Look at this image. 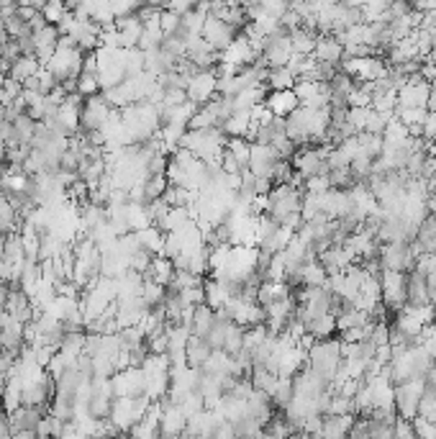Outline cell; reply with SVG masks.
Segmentation results:
<instances>
[{"mask_svg":"<svg viewBox=\"0 0 436 439\" xmlns=\"http://www.w3.org/2000/svg\"><path fill=\"white\" fill-rule=\"evenodd\" d=\"M308 368L313 370L321 380L326 383L328 388L333 385L336 375L344 368V357H341V339L331 337L323 339V342H313L311 350H308Z\"/></svg>","mask_w":436,"mask_h":439,"instance_id":"obj_1","label":"cell"},{"mask_svg":"<svg viewBox=\"0 0 436 439\" xmlns=\"http://www.w3.org/2000/svg\"><path fill=\"white\" fill-rule=\"evenodd\" d=\"M226 134L221 128H190L180 144V149L190 152L192 157H198L205 165L221 167V154L226 149Z\"/></svg>","mask_w":436,"mask_h":439,"instance_id":"obj_2","label":"cell"},{"mask_svg":"<svg viewBox=\"0 0 436 439\" xmlns=\"http://www.w3.org/2000/svg\"><path fill=\"white\" fill-rule=\"evenodd\" d=\"M303 211V193L293 185H272V191L264 196V213L275 223L295 216Z\"/></svg>","mask_w":436,"mask_h":439,"instance_id":"obj_3","label":"cell"},{"mask_svg":"<svg viewBox=\"0 0 436 439\" xmlns=\"http://www.w3.org/2000/svg\"><path fill=\"white\" fill-rule=\"evenodd\" d=\"M418 249L413 242H400V244H383L380 249V265L383 273H403L408 275L410 270L416 268L418 262Z\"/></svg>","mask_w":436,"mask_h":439,"instance_id":"obj_4","label":"cell"},{"mask_svg":"<svg viewBox=\"0 0 436 439\" xmlns=\"http://www.w3.org/2000/svg\"><path fill=\"white\" fill-rule=\"evenodd\" d=\"M423 388H426L423 380H408L393 388V408H395V414L400 419L413 421L418 416V403H421Z\"/></svg>","mask_w":436,"mask_h":439,"instance_id":"obj_5","label":"cell"},{"mask_svg":"<svg viewBox=\"0 0 436 439\" xmlns=\"http://www.w3.org/2000/svg\"><path fill=\"white\" fill-rule=\"evenodd\" d=\"M259 57L264 59L269 70H277V67H288L290 57H293V44H290V31H285L280 26V31L272 34V36L264 39L262 51Z\"/></svg>","mask_w":436,"mask_h":439,"instance_id":"obj_6","label":"cell"},{"mask_svg":"<svg viewBox=\"0 0 436 439\" xmlns=\"http://www.w3.org/2000/svg\"><path fill=\"white\" fill-rule=\"evenodd\" d=\"M380 301L388 311L400 313L405 308V275L383 273L380 275Z\"/></svg>","mask_w":436,"mask_h":439,"instance_id":"obj_7","label":"cell"},{"mask_svg":"<svg viewBox=\"0 0 436 439\" xmlns=\"http://www.w3.org/2000/svg\"><path fill=\"white\" fill-rule=\"evenodd\" d=\"M226 316L242 329H251V326L264 324V308L256 301H244V298H231V303L226 306L224 311Z\"/></svg>","mask_w":436,"mask_h":439,"instance_id":"obj_8","label":"cell"},{"mask_svg":"<svg viewBox=\"0 0 436 439\" xmlns=\"http://www.w3.org/2000/svg\"><path fill=\"white\" fill-rule=\"evenodd\" d=\"M256 59H259V51L254 49V46L246 41V39L239 34L234 41H231L229 46H226L221 54H218V62L221 64H229V67H234L237 72H242V70H246L249 64H254Z\"/></svg>","mask_w":436,"mask_h":439,"instance_id":"obj_9","label":"cell"},{"mask_svg":"<svg viewBox=\"0 0 436 439\" xmlns=\"http://www.w3.org/2000/svg\"><path fill=\"white\" fill-rule=\"evenodd\" d=\"M157 403H160V437L180 439L185 434V427H187L185 411L177 403L170 401V398H162Z\"/></svg>","mask_w":436,"mask_h":439,"instance_id":"obj_10","label":"cell"},{"mask_svg":"<svg viewBox=\"0 0 436 439\" xmlns=\"http://www.w3.org/2000/svg\"><path fill=\"white\" fill-rule=\"evenodd\" d=\"M185 96L192 106H205V103H211L213 98L218 96V80L213 75V70H203V72H195L190 77V83L185 88Z\"/></svg>","mask_w":436,"mask_h":439,"instance_id":"obj_11","label":"cell"},{"mask_svg":"<svg viewBox=\"0 0 436 439\" xmlns=\"http://www.w3.org/2000/svg\"><path fill=\"white\" fill-rule=\"evenodd\" d=\"M200 36H203V41L211 46L216 54H221V51H224L226 46H229L231 41L239 36V31L237 29H231V26L226 24V21L218 19V16H211V13H208V19H205L203 34H200Z\"/></svg>","mask_w":436,"mask_h":439,"instance_id":"obj_12","label":"cell"},{"mask_svg":"<svg viewBox=\"0 0 436 439\" xmlns=\"http://www.w3.org/2000/svg\"><path fill=\"white\" fill-rule=\"evenodd\" d=\"M431 85L421 77H410L403 88L398 90V109H429Z\"/></svg>","mask_w":436,"mask_h":439,"instance_id":"obj_13","label":"cell"},{"mask_svg":"<svg viewBox=\"0 0 436 439\" xmlns=\"http://www.w3.org/2000/svg\"><path fill=\"white\" fill-rule=\"evenodd\" d=\"M293 90L303 109H328L331 106V93H328L326 83H306V80H298V85Z\"/></svg>","mask_w":436,"mask_h":439,"instance_id":"obj_14","label":"cell"},{"mask_svg":"<svg viewBox=\"0 0 436 439\" xmlns=\"http://www.w3.org/2000/svg\"><path fill=\"white\" fill-rule=\"evenodd\" d=\"M277 162H282L275 154V149L269 144H251V154H249V167L246 170L254 175V178H272V170H275Z\"/></svg>","mask_w":436,"mask_h":439,"instance_id":"obj_15","label":"cell"},{"mask_svg":"<svg viewBox=\"0 0 436 439\" xmlns=\"http://www.w3.org/2000/svg\"><path fill=\"white\" fill-rule=\"evenodd\" d=\"M318 262H321V268L326 270V275H341L352 268V265H359L357 257H354L344 244H341V247L323 249V252L318 255Z\"/></svg>","mask_w":436,"mask_h":439,"instance_id":"obj_16","label":"cell"},{"mask_svg":"<svg viewBox=\"0 0 436 439\" xmlns=\"http://www.w3.org/2000/svg\"><path fill=\"white\" fill-rule=\"evenodd\" d=\"M264 109L272 116H277V118H288V116H293L295 111L301 109V101L295 96V90H269Z\"/></svg>","mask_w":436,"mask_h":439,"instance_id":"obj_17","label":"cell"},{"mask_svg":"<svg viewBox=\"0 0 436 439\" xmlns=\"http://www.w3.org/2000/svg\"><path fill=\"white\" fill-rule=\"evenodd\" d=\"M203 298H205V306H211L213 311L221 313L226 306L231 303L234 293H231L229 283H221V281H213V278H205V283H203Z\"/></svg>","mask_w":436,"mask_h":439,"instance_id":"obj_18","label":"cell"},{"mask_svg":"<svg viewBox=\"0 0 436 439\" xmlns=\"http://www.w3.org/2000/svg\"><path fill=\"white\" fill-rule=\"evenodd\" d=\"M405 306L410 308H421V306H429V291H426V281L418 270H410L405 275Z\"/></svg>","mask_w":436,"mask_h":439,"instance_id":"obj_19","label":"cell"},{"mask_svg":"<svg viewBox=\"0 0 436 439\" xmlns=\"http://www.w3.org/2000/svg\"><path fill=\"white\" fill-rule=\"evenodd\" d=\"M277 408L272 406V401H269V395L262 393V390H254V393L246 398V416L249 419H254L256 424H267L272 416H275Z\"/></svg>","mask_w":436,"mask_h":439,"instance_id":"obj_20","label":"cell"},{"mask_svg":"<svg viewBox=\"0 0 436 439\" xmlns=\"http://www.w3.org/2000/svg\"><path fill=\"white\" fill-rule=\"evenodd\" d=\"M341 57H344V46H341L339 39L336 36H318L316 49H313L316 62H326V64H333V67H339Z\"/></svg>","mask_w":436,"mask_h":439,"instance_id":"obj_21","label":"cell"},{"mask_svg":"<svg viewBox=\"0 0 436 439\" xmlns=\"http://www.w3.org/2000/svg\"><path fill=\"white\" fill-rule=\"evenodd\" d=\"M213 357V347L205 339L200 337H190L187 339V347H185V365L192 370H203L205 363Z\"/></svg>","mask_w":436,"mask_h":439,"instance_id":"obj_22","label":"cell"},{"mask_svg":"<svg viewBox=\"0 0 436 439\" xmlns=\"http://www.w3.org/2000/svg\"><path fill=\"white\" fill-rule=\"evenodd\" d=\"M354 424V414L344 416H323L321 439H349V429Z\"/></svg>","mask_w":436,"mask_h":439,"instance_id":"obj_23","label":"cell"},{"mask_svg":"<svg viewBox=\"0 0 436 439\" xmlns=\"http://www.w3.org/2000/svg\"><path fill=\"white\" fill-rule=\"evenodd\" d=\"M316 41H318V34L308 26H298L290 31V44H293V54H301V57H313Z\"/></svg>","mask_w":436,"mask_h":439,"instance_id":"obj_24","label":"cell"},{"mask_svg":"<svg viewBox=\"0 0 436 439\" xmlns=\"http://www.w3.org/2000/svg\"><path fill=\"white\" fill-rule=\"evenodd\" d=\"M213 321H216V311H213L211 306H205V303L195 306V308H192V316H190V334L192 337L205 339L208 337V331H211Z\"/></svg>","mask_w":436,"mask_h":439,"instance_id":"obj_25","label":"cell"},{"mask_svg":"<svg viewBox=\"0 0 436 439\" xmlns=\"http://www.w3.org/2000/svg\"><path fill=\"white\" fill-rule=\"evenodd\" d=\"M306 334L313 342H323V339H331L333 334H336V318L331 316V313H326V316H316L311 318L306 324Z\"/></svg>","mask_w":436,"mask_h":439,"instance_id":"obj_26","label":"cell"},{"mask_svg":"<svg viewBox=\"0 0 436 439\" xmlns=\"http://www.w3.org/2000/svg\"><path fill=\"white\" fill-rule=\"evenodd\" d=\"M147 281H152V283H157V286H170L172 283V278H175V265H172V260H167V257H154V262L149 265V270H147V275H144Z\"/></svg>","mask_w":436,"mask_h":439,"instance_id":"obj_27","label":"cell"},{"mask_svg":"<svg viewBox=\"0 0 436 439\" xmlns=\"http://www.w3.org/2000/svg\"><path fill=\"white\" fill-rule=\"evenodd\" d=\"M370 321H372L370 313L357 311V308H352V306L346 303L344 311H341L339 316H336V331H339V334H344V331L357 329V326H367Z\"/></svg>","mask_w":436,"mask_h":439,"instance_id":"obj_28","label":"cell"},{"mask_svg":"<svg viewBox=\"0 0 436 439\" xmlns=\"http://www.w3.org/2000/svg\"><path fill=\"white\" fill-rule=\"evenodd\" d=\"M290 288L285 286V283H262L259 286V293H256V303L259 306H269V303H275V301H282V298H288L290 296Z\"/></svg>","mask_w":436,"mask_h":439,"instance_id":"obj_29","label":"cell"},{"mask_svg":"<svg viewBox=\"0 0 436 439\" xmlns=\"http://www.w3.org/2000/svg\"><path fill=\"white\" fill-rule=\"evenodd\" d=\"M328 281L326 270L321 268V262H308L306 268L301 270V288H323Z\"/></svg>","mask_w":436,"mask_h":439,"instance_id":"obj_30","label":"cell"},{"mask_svg":"<svg viewBox=\"0 0 436 439\" xmlns=\"http://www.w3.org/2000/svg\"><path fill=\"white\" fill-rule=\"evenodd\" d=\"M298 85L295 75L288 70V67H277V70H269L267 75V88L269 90H293Z\"/></svg>","mask_w":436,"mask_h":439,"instance_id":"obj_31","label":"cell"},{"mask_svg":"<svg viewBox=\"0 0 436 439\" xmlns=\"http://www.w3.org/2000/svg\"><path fill=\"white\" fill-rule=\"evenodd\" d=\"M226 154H231V157L239 162V167H242V170H246V167H249L251 144L246 139H229V141H226Z\"/></svg>","mask_w":436,"mask_h":439,"instance_id":"obj_32","label":"cell"},{"mask_svg":"<svg viewBox=\"0 0 436 439\" xmlns=\"http://www.w3.org/2000/svg\"><path fill=\"white\" fill-rule=\"evenodd\" d=\"M357 141H359V152L362 154H367L370 159H380V154H383V146H385V141H383V136H378V134H357Z\"/></svg>","mask_w":436,"mask_h":439,"instance_id":"obj_33","label":"cell"},{"mask_svg":"<svg viewBox=\"0 0 436 439\" xmlns=\"http://www.w3.org/2000/svg\"><path fill=\"white\" fill-rule=\"evenodd\" d=\"M408 139H410L408 128L398 121V118H393V121L388 123V128H385V134H383L385 144H400V141H408Z\"/></svg>","mask_w":436,"mask_h":439,"instance_id":"obj_34","label":"cell"},{"mask_svg":"<svg viewBox=\"0 0 436 439\" xmlns=\"http://www.w3.org/2000/svg\"><path fill=\"white\" fill-rule=\"evenodd\" d=\"M393 118H395V113H378V111H372L365 131H367V134L383 136V134H385V128H388V123H390Z\"/></svg>","mask_w":436,"mask_h":439,"instance_id":"obj_35","label":"cell"},{"mask_svg":"<svg viewBox=\"0 0 436 439\" xmlns=\"http://www.w3.org/2000/svg\"><path fill=\"white\" fill-rule=\"evenodd\" d=\"M362 416H370L372 421H378V424H383V427H395V421H398V414H395V408H372V411H367V414Z\"/></svg>","mask_w":436,"mask_h":439,"instance_id":"obj_36","label":"cell"},{"mask_svg":"<svg viewBox=\"0 0 436 439\" xmlns=\"http://www.w3.org/2000/svg\"><path fill=\"white\" fill-rule=\"evenodd\" d=\"M426 144L436 146V111H429L426 116V121H423V136H421Z\"/></svg>","mask_w":436,"mask_h":439,"instance_id":"obj_37","label":"cell"},{"mask_svg":"<svg viewBox=\"0 0 436 439\" xmlns=\"http://www.w3.org/2000/svg\"><path fill=\"white\" fill-rule=\"evenodd\" d=\"M393 434H395V439H418L416 432H413V424L400 419V416H398L395 427H393Z\"/></svg>","mask_w":436,"mask_h":439,"instance_id":"obj_38","label":"cell"},{"mask_svg":"<svg viewBox=\"0 0 436 439\" xmlns=\"http://www.w3.org/2000/svg\"><path fill=\"white\" fill-rule=\"evenodd\" d=\"M321 427H323V416H308L303 421V432L306 434H321Z\"/></svg>","mask_w":436,"mask_h":439,"instance_id":"obj_39","label":"cell"},{"mask_svg":"<svg viewBox=\"0 0 436 439\" xmlns=\"http://www.w3.org/2000/svg\"><path fill=\"white\" fill-rule=\"evenodd\" d=\"M429 111H436V83H431V93H429Z\"/></svg>","mask_w":436,"mask_h":439,"instance_id":"obj_40","label":"cell"}]
</instances>
